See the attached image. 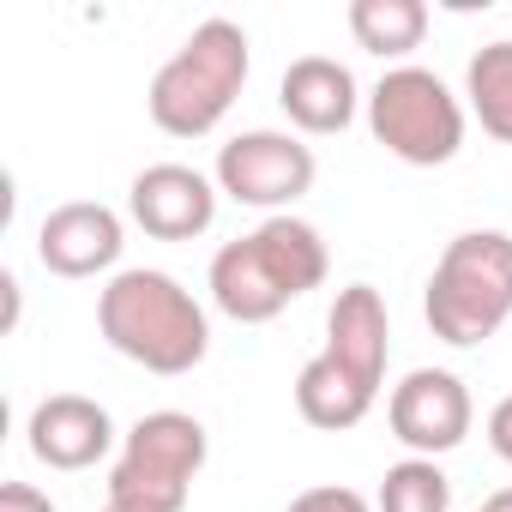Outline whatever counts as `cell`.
<instances>
[{
    "label": "cell",
    "mask_w": 512,
    "mask_h": 512,
    "mask_svg": "<svg viewBox=\"0 0 512 512\" xmlns=\"http://www.w3.org/2000/svg\"><path fill=\"white\" fill-rule=\"evenodd\" d=\"M326 272H332V260H326L320 229L284 211V217H266L253 235H235V241L217 247V260H211V302L235 326H266L290 302L320 290Z\"/></svg>",
    "instance_id": "6da1fadb"
},
{
    "label": "cell",
    "mask_w": 512,
    "mask_h": 512,
    "mask_svg": "<svg viewBox=\"0 0 512 512\" xmlns=\"http://www.w3.org/2000/svg\"><path fill=\"white\" fill-rule=\"evenodd\" d=\"M103 512H115V506H103Z\"/></svg>",
    "instance_id": "7402d4cb"
},
{
    "label": "cell",
    "mask_w": 512,
    "mask_h": 512,
    "mask_svg": "<svg viewBox=\"0 0 512 512\" xmlns=\"http://www.w3.org/2000/svg\"><path fill=\"white\" fill-rule=\"evenodd\" d=\"M205 422L187 410H151L127 428L121 458L109 470V506L115 512H181L193 494V476L205 470Z\"/></svg>",
    "instance_id": "5b68a950"
},
{
    "label": "cell",
    "mask_w": 512,
    "mask_h": 512,
    "mask_svg": "<svg viewBox=\"0 0 512 512\" xmlns=\"http://www.w3.org/2000/svg\"><path fill=\"white\" fill-rule=\"evenodd\" d=\"M482 512H512V488H500V494H488V500H482Z\"/></svg>",
    "instance_id": "44dd1931"
},
{
    "label": "cell",
    "mask_w": 512,
    "mask_h": 512,
    "mask_svg": "<svg viewBox=\"0 0 512 512\" xmlns=\"http://www.w3.org/2000/svg\"><path fill=\"white\" fill-rule=\"evenodd\" d=\"M314 175H320L314 151L278 127L235 133L217 151V193H229L235 205H253V211H272V217H284V205H296L314 187Z\"/></svg>",
    "instance_id": "52a82bcc"
},
{
    "label": "cell",
    "mask_w": 512,
    "mask_h": 512,
    "mask_svg": "<svg viewBox=\"0 0 512 512\" xmlns=\"http://www.w3.org/2000/svg\"><path fill=\"white\" fill-rule=\"evenodd\" d=\"M386 422L410 446V458H440V452L464 446V434L476 422V404H470V392H464L458 374H446V368H410L392 386V398H386Z\"/></svg>",
    "instance_id": "ba28073f"
},
{
    "label": "cell",
    "mask_w": 512,
    "mask_h": 512,
    "mask_svg": "<svg viewBox=\"0 0 512 512\" xmlns=\"http://www.w3.org/2000/svg\"><path fill=\"white\" fill-rule=\"evenodd\" d=\"M488 446H494V452L512 464V392H506V398L488 410Z\"/></svg>",
    "instance_id": "ffe728a7"
},
{
    "label": "cell",
    "mask_w": 512,
    "mask_h": 512,
    "mask_svg": "<svg viewBox=\"0 0 512 512\" xmlns=\"http://www.w3.org/2000/svg\"><path fill=\"white\" fill-rule=\"evenodd\" d=\"M0 512H55V500L31 482H7L0 488Z\"/></svg>",
    "instance_id": "d6986e66"
},
{
    "label": "cell",
    "mask_w": 512,
    "mask_h": 512,
    "mask_svg": "<svg viewBox=\"0 0 512 512\" xmlns=\"http://www.w3.org/2000/svg\"><path fill=\"white\" fill-rule=\"evenodd\" d=\"M121 247H127L121 217L97 199H67L37 223V260L55 278H97L121 260Z\"/></svg>",
    "instance_id": "30bf717a"
},
{
    "label": "cell",
    "mask_w": 512,
    "mask_h": 512,
    "mask_svg": "<svg viewBox=\"0 0 512 512\" xmlns=\"http://www.w3.org/2000/svg\"><path fill=\"white\" fill-rule=\"evenodd\" d=\"M380 512H446L452 506V482L434 458H398L386 476H380V494H374Z\"/></svg>",
    "instance_id": "e0dca14e"
},
{
    "label": "cell",
    "mask_w": 512,
    "mask_h": 512,
    "mask_svg": "<svg viewBox=\"0 0 512 512\" xmlns=\"http://www.w3.org/2000/svg\"><path fill=\"white\" fill-rule=\"evenodd\" d=\"M476 512H482V506H476Z\"/></svg>",
    "instance_id": "603a6c76"
},
{
    "label": "cell",
    "mask_w": 512,
    "mask_h": 512,
    "mask_svg": "<svg viewBox=\"0 0 512 512\" xmlns=\"http://www.w3.org/2000/svg\"><path fill=\"white\" fill-rule=\"evenodd\" d=\"M278 103L284 115L302 127V133H344L356 121V73L332 55H302L290 61L284 85H278Z\"/></svg>",
    "instance_id": "4fadbf2b"
},
{
    "label": "cell",
    "mask_w": 512,
    "mask_h": 512,
    "mask_svg": "<svg viewBox=\"0 0 512 512\" xmlns=\"http://www.w3.org/2000/svg\"><path fill=\"white\" fill-rule=\"evenodd\" d=\"M247 67H253V49H247V31L235 19H205L151 79L145 91V109L151 121L169 133V139H205L241 97L247 85Z\"/></svg>",
    "instance_id": "3957f363"
},
{
    "label": "cell",
    "mask_w": 512,
    "mask_h": 512,
    "mask_svg": "<svg viewBox=\"0 0 512 512\" xmlns=\"http://www.w3.org/2000/svg\"><path fill=\"white\" fill-rule=\"evenodd\" d=\"M464 97H470V115L482 121L488 139L512 145V37L500 43H482L464 67Z\"/></svg>",
    "instance_id": "2e32d148"
},
{
    "label": "cell",
    "mask_w": 512,
    "mask_h": 512,
    "mask_svg": "<svg viewBox=\"0 0 512 512\" xmlns=\"http://www.w3.org/2000/svg\"><path fill=\"white\" fill-rule=\"evenodd\" d=\"M296 410L308 428H326V434H344L356 428L368 410H374V392L362 380H350L332 356H314L302 374H296Z\"/></svg>",
    "instance_id": "5bb4252c"
},
{
    "label": "cell",
    "mask_w": 512,
    "mask_h": 512,
    "mask_svg": "<svg viewBox=\"0 0 512 512\" xmlns=\"http://www.w3.org/2000/svg\"><path fill=\"white\" fill-rule=\"evenodd\" d=\"M97 332L109 338V350H121L127 362H139L145 374H193L211 350V320L199 308V296L151 266L115 272L97 296Z\"/></svg>",
    "instance_id": "7a4b0ae2"
},
{
    "label": "cell",
    "mask_w": 512,
    "mask_h": 512,
    "mask_svg": "<svg viewBox=\"0 0 512 512\" xmlns=\"http://www.w3.org/2000/svg\"><path fill=\"white\" fill-rule=\"evenodd\" d=\"M350 380H362L374 398H380V380H386V356H392V320H386V302L374 284H350L338 290L332 314H326V350Z\"/></svg>",
    "instance_id": "7c38bea8"
},
{
    "label": "cell",
    "mask_w": 512,
    "mask_h": 512,
    "mask_svg": "<svg viewBox=\"0 0 512 512\" xmlns=\"http://www.w3.org/2000/svg\"><path fill=\"white\" fill-rule=\"evenodd\" d=\"M422 314L440 344L470 350L488 344L512 320V235L506 229H464L446 241L428 278Z\"/></svg>",
    "instance_id": "277c9868"
},
{
    "label": "cell",
    "mask_w": 512,
    "mask_h": 512,
    "mask_svg": "<svg viewBox=\"0 0 512 512\" xmlns=\"http://www.w3.org/2000/svg\"><path fill=\"white\" fill-rule=\"evenodd\" d=\"M350 37L380 55V61H398L410 49H422L428 37V7L422 0H350Z\"/></svg>",
    "instance_id": "9a60e30c"
},
{
    "label": "cell",
    "mask_w": 512,
    "mask_h": 512,
    "mask_svg": "<svg viewBox=\"0 0 512 512\" xmlns=\"http://www.w3.org/2000/svg\"><path fill=\"white\" fill-rule=\"evenodd\" d=\"M31 452L49 470H91L115 452V422L97 398L85 392H55L31 410Z\"/></svg>",
    "instance_id": "8fae6325"
},
{
    "label": "cell",
    "mask_w": 512,
    "mask_h": 512,
    "mask_svg": "<svg viewBox=\"0 0 512 512\" xmlns=\"http://www.w3.org/2000/svg\"><path fill=\"white\" fill-rule=\"evenodd\" d=\"M290 512H374L356 488H338V482H326V488H308V494H296L290 500Z\"/></svg>",
    "instance_id": "ac0fdd59"
},
{
    "label": "cell",
    "mask_w": 512,
    "mask_h": 512,
    "mask_svg": "<svg viewBox=\"0 0 512 512\" xmlns=\"http://www.w3.org/2000/svg\"><path fill=\"white\" fill-rule=\"evenodd\" d=\"M368 127H374V139L398 163L440 169L464 145V103L446 91L440 73H428V67H392L368 91Z\"/></svg>",
    "instance_id": "8992f818"
},
{
    "label": "cell",
    "mask_w": 512,
    "mask_h": 512,
    "mask_svg": "<svg viewBox=\"0 0 512 512\" xmlns=\"http://www.w3.org/2000/svg\"><path fill=\"white\" fill-rule=\"evenodd\" d=\"M127 211L157 241H193L217 217V181H205L187 163H151L127 187Z\"/></svg>",
    "instance_id": "9c48e42d"
}]
</instances>
